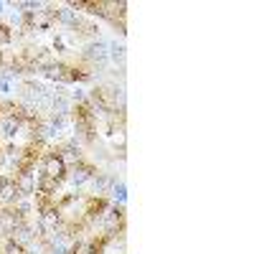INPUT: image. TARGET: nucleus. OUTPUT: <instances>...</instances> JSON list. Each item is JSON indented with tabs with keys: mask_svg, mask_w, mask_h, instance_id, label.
Returning <instances> with one entry per match:
<instances>
[{
	"mask_svg": "<svg viewBox=\"0 0 254 254\" xmlns=\"http://www.w3.org/2000/svg\"><path fill=\"white\" fill-rule=\"evenodd\" d=\"M41 176L64 183V178H66V165L61 163V158L56 153H49V155H44V163H41Z\"/></svg>",
	"mask_w": 254,
	"mask_h": 254,
	"instance_id": "1",
	"label": "nucleus"
},
{
	"mask_svg": "<svg viewBox=\"0 0 254 254\" xmlns=\"http://www.w3.org/2000/svg\"><path fill=\"white\" fill-rule=\"evenodd\" d=\"M99 173L94 171V168L92 165H87V163H79V165H74V168H69V171H66V178H64V181H69L71 186H84V183H89V181H94Z\"/></svg>",
	"mask_w": 254,
	"mask_h": 254,
	"instance_id": "2",
	"label": "nucleus"
},
{
	"mask_svg": "<svg viewBox=\"0 0 254 254\" xmlns=\"http://www.w3.org/2000/svg\"><path fill=\"white\" fill-rule=\"evenodd\" d=\"M36 178H38V173H33L31 168H23V171H18V173L13 176L18 193H20V196H33V193H36Z\"/></svg>",
	"mask_w": 254,
	"mask_h": 254,
	"instance_id": "3",
	"label": "nucleus"
},
{
	"mask_svg": "<svg viewBox=\"0 0 254 254\" xmlns=\"http://www.w3.org/2000/svg\"><path fill=\"white\" fill-rule=\"evenodd\" d=\"M56 155L61 158L64 165H66V171H69V168H74V165H79V163H84V160H81V153L76 150V145H74V142L64 145L61 150H56Z\"/></svg>",
	"mask_w": 254,
	"mask_h": 254,
	"instance_id": "4",
	"label": "nucleus"
},
{
	"mask_svg": "<svg viewBox=\"0 0 254 254\" xmlns=\"http://www.w3.org/2000/svg\"><path fill=\"white\" fill-rule=\"evenodd\" d=\"M112 198H115V203H120V206L127 201V188H125L122 181H120V183L115 181V186H112Z\"/></svg>",
	"mask_w": 254,
	"mask_h": 254,
	"instance_id": "5",
	"label": "nucleus"
},
{
	"mask_svg": "<svg viewBox=\"0 0 254 254\" xmlns=\"http://www.w3.org/2000/svg\"><path fill=\"white\" fill-rule=\"evenodd\" d=\"M112 142L115 145H120V150H125V127L120 125V127H112Z\"/></svg>",
	"mask_w": 254,
	"mask_h": 254,
	"instance_id": "6",
	"label": "nucleus"
},
{
	"mask_svg": "<svg viewBox=\"0 0 254 254\" xmlns=\"http://www.w3.org/2000/svg\"><path fill=\"white\" fill-rule=\"evenodd\" d=\"M5 254H26V247L8 239V244H5Z\"/></svg>",
	"mask_w": 254,
	"mask_h": 254,
	"instance_id": "7",
	"label": "nucleus"
},
{
	"mask_svg": "<svg viewBox=\"0 0 254 254\" xmlns=\"http://www.w3.org/2000/svg\"><path fill=\"white\" fill-rule=\"evenodd\" d=\"M13 41V33H10V28L8 26H0V46H8Z\"/></svg>",
	"mask_w": 254,
	"mask_h": 254,
	"instance_id": "8",
	"label": "nucleus"
},
{
	"mask_svg": "<svg viewBox=\"0 0 254 254\" xmlns=\"http://www.w3.org/2000/svg\"><path fill=\"white\" fill-rule=\"evenodd\" d=\"M110 49H112V56H115V59H120V61L125 59V46H117V44H112Z\"/></svg>",
	"mask_w": 254,
	"mask_h": 254,
	"instance_id": "9",
	"label": "nucleus"
},
{
	"mask_svg": "<svg viewBox=\"0 0 254 254\" xmlns=\"http://www.w3.org/2000/svg\"><path fill=\"white\" fill-rule=\"evenodd\" d=\"M3 8H5V3H0V13H3Z\"/></svg>",
	"mask_w": 254,
	"mask_h": 254,
	"instance_id": "10",
	"label": "nucleus"
},
{
	"mask_svg": "<svg viewBox=\"0 0 254 254\" xmlns=\"http://www.w3.org/2000/svg\"><path fill=\"white\" fill-rule=\"evenodd\" d=\"M0 64H3V54H0Z\"/></svg>",
	"mask_w": 254,
	"mask_h": 254,
	"instance_id": "11",
	"label": "nucleus"
}]
</instances>
